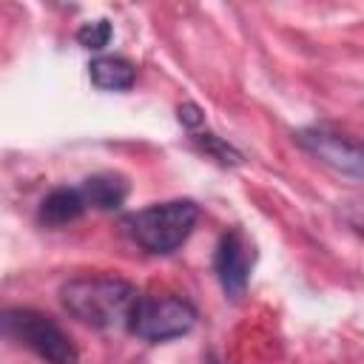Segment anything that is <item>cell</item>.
<instances>
[{
  "mask_svg": "<svg viewBox=\"0 0 364 364\" xmlns=\"http://www.w3.org/2000/svg\"><path fill=\"white\" fill-rule=\"evenodd\" d=\"M63 307L94 330L128 327L139 293L131 282L117 276H80L60 287Z\"/></svg>",
  "mask_w": 364,
  "mask_h": 364,
  "instance_id": "6da1fadb",
  "label": "cell"
},
{
  "mask_svg": "<svg viewBox=\"0 0 364 364\" xmlns=\"http://www.w3.org/2000/svg\"><path fill=\"white\" fill-rule=\"evenodd\" d=\"M196 219L199 208L191 199H173L131 213L125 219V230L142 250L154 256H168L191 236Z\"/></svg>",
  "mask_w": 364,
  "mask_h": 364,
  "instance_id": "7a4b0ae2",
  "label": "cell"
},
{
  "mask_svg": "<svg viewBox=\"0 0 364 364\" xmlns=\"http://www.w3.org/2000/svg\"><path fill=\"white\" fill-rule=\"evenodd\" d=\"M3 333L28 347L34 355H40L48 364H77L80 353L74 341L63 333V327L31 307H9L3 310Z\"/></svg>",
  "mask_w": 364,
  "mask_h": 364,
  "instance_id": "3957f363",
  "label": "cell"
},
{
  "mask_svg": "<svg viewBox=\"0 0 364 364\" xmlns=\"http://www.w3.org/2000/svg\"><path fill=\"white\" fill-rule=\"evenodd\" d=\"M193 324H196V310L191 301L168 293H151V296H139L128 330L145 341H168L185 336Z\"/></svg>",
  "mask_w": 364,
  "mask_h": 364,
  "instance_id": "277c9868",
  "label": "cell"
},
{
  "mask_svg": "<svg viewBox=\"0 0 364 364\" xmlns=\"http://www.w3.org/2000/svg\"><path fill=\"white\" fill-rule=\"evenodd\" d=\"M293 136L318 162L330 165L333 171H341V173L364 179V142L361 139H353V136H344V134H333L327 128H301Z\"/></svg>",
  "mask_w": 364,
  "mask_h": 364,
  "instance_id": "5b68a950",
  "label": "cell"
},
{
  "mask_svg": "<svg viewBox=\"0 0 364 364\" xmlns=\"http://www.w3.org/2000/svg\"><path fill=\"white\" fill-rule=\"evenodd\" d=\"M253 259H256L253 242L239 228H230V230L222 233V239L216 245L213 267H216V276H219L222 290L230 299H239L245 293L247 279H250V270H253Z\"/></svg>",
  "mask_w": 364,
  "mask_h": 364,
  "instance_id": "8992f818",
  "label": "cell"
},
{
  "mask_svg": "<svg viewBox=\"0 0 364 364\" xmlns=\"http://www.w3.org/2000/svg\"><path fill=\"white\" fill-rule=\"evenodd\" d=\"M88 202L77 188H54L43 202H40V222L60 228L68 225L74 219H80L85 213Z\"/></svg>",
  "mask_w": 364,
  "mask_h": 364,
  "instance_id": "52a82bcc",
  "label": "cell"
},
{
  "mask_svg": "<svg viewBox=\"0 0 364 364\" xmlns=\"http://www.w3.org/2000/svg\"><path fill=\"white\" fill-rule=\"evenodd\" d=\"M80 193L91 208L100 210H114L128 199V182L119 173H94L82 182Z\"/></svg>",
  "mask_w": 364,
  "mask_h": 364,
  "instance_id": "ba28073f",
  "label": "cell"
},
{
  "mask_svg": "<svg viewBox=\"0 0 364 364\" xmlns=\"http://www.w3.org/2000/svg\"><path fill=\"white\" fill-rule=\"evenodd\" d=\"M91 82L102 91H125L136 80V68L125 57H97L88 65Z\"/></svg>",
  "mask_w": 364,
  "mask_h": 364,
  "instance_id": "9c48e42d",
  "label": "cell"
},
{
  "mask_svg": "<svg viewBox=\"0 0 364 364\" xmlns=\"http://www.w3.org/2000/svg\"><path fill=\"white\" fill-rule=\"evenodd\" d=\"M193 142H196L208 156H213V159L222 162V165H242V154H239L233 145H228L225 139H219L216 134H199V136H193Z\"/></svg>",
  "mask_w": 364,
  "mask_h": 364,
  "instance_id": "30bf717a",
  "label": "cell"
},
{
  "mask_svg": "<svg viewBox=\"0 0 364 364\" xmlns=\"http://www.w3.org/2000/svg\"><path fill=\"white\" fill-rule=\"evenodd\" d=\"M111 34H114V31H111V23H108V20H91V23H82V26L77 28V43H80L82 48L100 51V48L108 46Z\"/></svg>",
  "mask_w": 364,
  "mask_h": 364,
  "instance_id": "8fae6325",
  "label": "cell"
},
{
  "mask_svg": "<svg viewBox=\"0 0 364 364\" xmlns=\"http://www.w3.org/2000/svg\"><path fill=\"white\" fill-rule=\"evenodd\" d=\"M338 210L353 225V230L358 236H364V196H350V199L338 202Z\"/></svg>",
  "mask_w": 364,
  "mask_h": 364,
  "instance_id": "7c38bea8",
  "label": "cell"
},
{
  "mask_svg": "<svg viewBox=\"0 0 364 364\" xmlns=\"http://www.w3.org/2000/svg\"><path fill=\"white\" fill-rule=\"evenodd\" d=\"M202 119H205V114H202L199 105H193V102H182V105H179V122H182V125H188V128H199Z\"/></svg>",
  "mask_w": 364,
  "mask_h": 364,
  "instance_id": "4fadbf2b",
  "label": "cell"
}]
</instances>
